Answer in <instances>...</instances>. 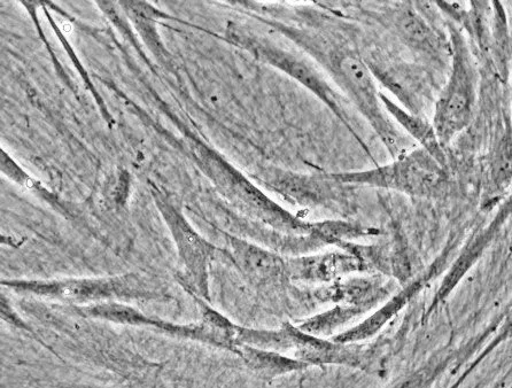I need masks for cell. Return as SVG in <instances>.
<instances>
[{
  "mask_svg": "<svg viewBox=\"0 0 512 388\" xmlns=\"http://www.w3.org/2000/svg\"><path fill=\"white\" fill-rule=\"evenodd\" d=\"M448 31L452 69L434 107L432 122L444 147L469 126L477 102V74L468 44L454 23H449Z\"/></svg>",
  "mask_w": 512,
  "mask_h": 388,
  "instance_id": "cell-4",
  "label": "cell"
},
{
  "mask_svg": "<svg viewBox=\"0 0 512 388\" xmlns=\"http://www.w3.org/2000/svg\"><path fill=\"white\" fill-rule=\"evenodd\" d=\"M384 19L409 50L434 62L441 60L444 48L440 37L416 4L407 2L395 5L384 14Z\"/></svg>",
  "mask_w": 512,
  "mask_h": 388,
  "instance_id": "cell-10",
  "label": "cell"
},
{
  "mask_svg": "<svg viewBox=\"0 0 512 388\" xmlns=\"http://www.w3.org/2000/svg\"><path fill=\"white\" fill-rule=\"evenodd\" d=\"M491 180L496 190H506L512 182V136L503 135L492 159Z\"/></svg>",
  "mask_w": 512,
  "mask_h": 388,
  "instance_id": "cell-18",
  "label": "cell"
},
{
  "mask_svg": "<svg viewBox=\"0 0 512 388\" xmlns=\"http://www.w3.org/2000/svg\"><path fill=\"white\" fill-rule=\"evenodd\" d=\"M511 85H512V56H511ZM511 104H512V88H511Z\"/></svg>",
  "mask_w": 512,
  "mask_h": 388,
  "instance_id": "cell-20",
  "label": "cell"
},
{
  "mask_svg": "<svg viewBox=\"0 0 512 388\" xmlns=\"http://www.w3.org/2000/svg\"><path fill=\"white\" fill-rule=\"evenodd\" d=\"M488 240H490V236L487 234L480 236L475 240V242L465 248L464 252L460 255V258L456 260L451 271H449L448 275L444 279V282H442L437 294V302L444 300L448 294L454 290V287L461 281L465 273H468L473 263H475L479 258V255L482 254Z\"/></svg>",
  "mask_w": 512,
  "mask_h": 388,
  "instance_id": "cell-17",
  "label": "cell"
},
{
  "mask_svg": "<svg viewBox=\"0 0 512 388\" xmlns=\"http://www.w3.org/2000/svg\"><path fill=\"white\" fill-rule=\"evenodd\" d=\"M253 50L267 64L313 93L356 136V119L351 114V105L340 91L333 87L329 77L325 76L320 67L305 53L287 49L271 41H256Z\"/></svg>",
  "mask_w": 512,
  "mask_h": 388,
  "instance_id": "cell-5",
  "label": "cell"
},
{
  "mask_svg": "<svg viewBox=\"0 0 512 388\" xmlns=\"http://www.w3.org/2000/svg\"><path fill=\"white\" fill-rule=\"evenodd\" d=\"M329 175L344 185H367L418 198H438L448 188L447 168L421 147L401 155L391 164Z\"/></svg>",
  "mask_w": 512,
  "mask_h": 388,
  "instance_id": "cell-3",
  "label": "cell"
},
{
  "mask_svg": "<svg viewBox=\"0 0 512 388\" xmlns=\"http://www.w3.org/2000/svg\"><path fill=\"white\" fill-rule=\"evenodd\" d=\"M380 100L387 114L398 124L405 133L413 138L421 149L428 152L431 157L436 159L441 166L448 167L447 154L445 147L439 141V137L433 124L424 118L421 114H415L393 102V100L380 92Z\"/></svg>",
  "mask_w": 512,
  "mask_h": 388,
  "instance_id": "cell-13",
  "label": "cell"
},
{
  "mask_svg": "<svg viewBox=\"0 0 512 388\" xmlns=\"http://www.w3.org/2000/svg\"><path fill=\"white\" fill-rule=\"evenodd\" d=\"M421 287V282L410 284L367 320L355 325L352 329L339 333L332 340L338 344H359L361 341L374 337L395 314H398L408 304V301L421 290Z\"/></svg>",
  "mask_w": 512,
  "mask_h": 388,
  "instance_id": "cell-14",
  "label": "cell"
},
{
  "mask_svg": "<svg viewBox=\"0 0 512 388\" xmlns=\"http://www.w3.org/2000/svg\"><path fill=\"white\" fill-rule=\"evenodd\" d=\"M367 263L351 252L289 256V278L307 283H329L333 279L366 270Z\"/></svg>",
  "mask_w": 512,
  "mask_h": 388,
  "instance_id": "cell-12",
  "label": "cell"
},
{
  "mask_svg": "<svg viewBox=\"0 0 512 388\" xmlns=\"http://www.w3.org/2000/svg\"><path fill=\"white\" fill-rule=\"evenodd\" d=\"M279 33L324 69L349 105L361 114L393 159L410 152L409 138L387 114L366 58L358 49L321 31L277 23Z\"/></svg>",
  "mask_w": 512,
  "mask_h": 388,
  "instance_id": "cell-1",
  "label": "cell"
},
{
  "mask_svg": "<svg viewBox=\"0 0 512 388\" xmlns=\"http://www.w3.org/2000/svg\"><path fill=\"white\" fill-rule=\"evenodd\" d=\"M2 286L21 296L56 301L76 307H88L107 302L153 300L160 297L159 287L151 278L126 274L99 278H62L51 281L7 279Z\"/></svg>",
  "mask_w": 512,
  "mask_h": 388,
  "instance_id": "cell-2",
  "label": "cell"
},
{
  "mask_svg": "<svg viewBox=\"0 0 512 388\" xmlns=\"http://www.w3.org/2000/svg\"><path fill=\"white\" fill-rule=\"evenodd\" d=\"M425 383V375L422 372H417L413 376L402 380V382L394 385L391 388H422Z\"/></svg>",
  "mask_w": 512,
  "mask_h": 388,
  "instance_id": "cell-19",
  "label": "cell"
},
{
  "mask_svg": "<svg viewBox=\"0 0 512 388\" xmlns=\"http://www.w3.org/2000/svg\"><path fill=\"white\" fill-rule=\"evenodd\" d=\"M236 354L248 368L268 378L284 376L309 368L307 363L299 359H292L282 353L266 351V349L239 346Z\"/></svg>",
  "mask_w": 512,
  "mask_h": 388,
  "instance_id": "cell-15",
  "label": "cell"
},
{
  "mask_svg": "<svg viewBox=\"0 0 512 388\" xmlns=\"http://www.w3.org/2000/svg\"><path fill=\"white\" fill-rule=\"evenodd\" d=\"M166 219L175 236L180 251V283L186 292L195 299L209 301V266L216 248L201 238L189 223L174 208L166 206Z\"/></svg>",
  "mask_w": 512,
  "mask_h": 388,
  "instance_id": "cell-8",
  "label": "cell"
},
{
  "mask_svg": "<svg viewBox=\"0 0 512 388\" xmlns=\"http://www.w3.org/2000/svg\"><path fill=\"white\" fill-rule=\"evenodd\" d=\"M293 351L297 359L308 366H346L366 370L370 364V352L359 344H338L322 339L290 325Z\"/></svg>",
  "mask_w": 512,
  "mask_h": 388,
  "instance_id": "cell-9",
  "label": "cell"
},
{
  "mask_svg": "<svg viewBox=\"0 0 512 388\" xmlns=\"http://www.w3.org/2000/svg\"><path fill=\"white\" fill-rule=\"evenodd\" d=\"M369 308L371 307L349 304L338 306L327 313L309 318L299 329L316 337L329 335L333 330L366 313Z\"/></svg>",
  "mask_w": 512,
  "mask_h": 388,
  "instance_id": "cell-16",
  "label": "cell"
},
{
  "mask_svg": "<svg viewBox=\"0 0 512 388\" xmlns=\"http://www.w3.org/2000/svg\"><path fill=\"white\" fill-rule=\"evenodd\" d=\"M230 258L248 281L259 286L274 285L289 278V256L246 240L229 237Z\"/></svg>",
  "mask_w": 512,
  "mask_h": 388,
  "instance_id": "cell-11",
  "label": "cell"
},
{
  "mask_svg": "<svg viewBox=\"0 0 512 388\" xmlns=\"http://www.w3.org/2000/svg\"><path fill=\"white\" fill-rule=\"evenodd\" d=\"M73 312L90 320H99L128 327L154 329L169 337L197 341L216 348L227 347V337L221 325L213 318L203 315L199 323L176 324L144 314L141 310L124 302H107L88 307L73 308Z\"/></svg>",
  "mask_w": 512,
  "mask_h": 388,
  "instance_id": "cell-6",
  "label": "cell"
},
{
  "mask_svg": "<svg viewBox=\"0 0 512 388\" xmlns=\"http://www.w3.org/2000/svg\"><path fill=\"white\" fill-rule=\"evenodd\" d=\"M263 185L294 205L310 208H336L343 201V186L329 174H301L269 167L259 178Z\"/></svg>",
  "mask_w": 512,
  "mask_h": 388,
  "instance_id": "cell-7",
  "label": "cell"
}]
</instances>
